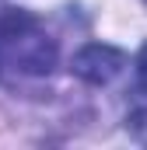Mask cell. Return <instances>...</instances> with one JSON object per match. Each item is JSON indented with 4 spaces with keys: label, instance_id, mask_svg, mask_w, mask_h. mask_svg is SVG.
Here are the masks:
<instances>
[{
    "label": "cell",
    "instance_id": "1",
    "mask_svg": "<svg viewBox=\"0 0 147 150\" xmlns=\"http://www.w3.org/2000/svg\"><path fill=\"white\" fill-rule=\"evenodd\" d=\"M56 67V42L35 14L0 4V84L42 80Z\"/></svg>",
    "mask_w": 147,
    "mask_h": 150
},
{
    "label": "cell",
    "instance_id": "2",
    "mask_svg": "<svg viewBox=\"0 0 147 150\" xmlns=\"http://www.w3.org/2000/svg\"><path fill=\"white\" fill-rule=\"evenodd\" d=\"M123 70H126V52H119L112 45H102V42H91L74 56V74L84 84H95V87L112 84Z\"/></svg>",
    "mask_w": 147,
    "mask_h": 150
},
{
    "label": "cell",
    "instance_id": "3",
    "mask_svg": "<svg viewBox=\"0 0 147 150\" xmlns=\"http://www.w3.org/2000/svg\"><path fill=\"white\" fill-rule=\"evenodd\" d=\"M137 84H140V91L147 94V45L140 49V56H137Z\"/></svg>",
    "mask_w": 147,
    "mask_h": 150
}]
</instances>
